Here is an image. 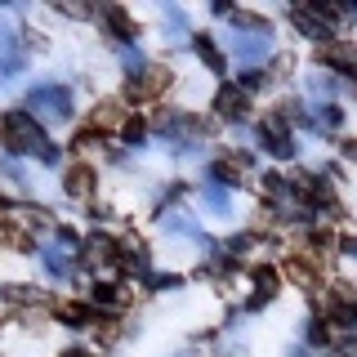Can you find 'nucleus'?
<instances>
[{
	"label": "nucleus",
	"mask_w": 357,
	"mask_h": 357,
	"mask_svg": "<svg viewBox=\"0 0 357 357\" xmlns=\"http://www.w3.org/2000/svg\"><path fill=\"white\" fill-rule=\"evenodd\" d=\"M5 148L9 152H36L45 148V134L31 112H5Z\"/></svg>",
	"instance_id": "1"
},
{
	"label": "nucleus",
	"mask_w": 357,
	"mask_h": 357,
	"mask_svg": "<svg viewBox=\"0 0 357 357\" xmlns=\"http://www.w3.org/2000/svg\"><path fill=\"white\" fill-rule=\"evenodd\" d=\"M27 103L36 107L45 121H67L72 116V89L67 85H36L27 94Z\"/></svg>",
	"instance_id": "2"
},
{
	"label": "nucleus",
	"mask_w": 357,
	"mask_h": 357,
	"mask_svg": "<svg viewBox=\"0 0 357 357\" xmlns=\"http://www.w3.org/2000/svg\"><path fill=\"white\" fill-rule=\"evenodd\" d=\"M259 139H264V148L273 152V156H295V139H290L282 112H277V116H268L264 126H259Z\"/></svg>",
	"instance_id": "3"
},
{
	"label": "nucleus",
	"mask_w": 357,
	"mask_h": 357,
	"mask_svg": "<svg viewBox=\"0 0 357 357\" xmlns=\"http://www.w3.org/2000/svg\"><path fill=\"white\" fill-rule=\"evenodd\" d=\"M170 85V72L165 67H143L139 76H130V98H152V94H161V89Z\"/></svg>",
	"instance_id": "4"
},
{
	"label": "nucleus",
	"mask_w": 357,
	"mask_h": 357,
	"mask_svg": "<svg viewBox=\"0 0 357 357\" xmlns=\"http://www.w3.org/2000/svg\"><path fill=\"white\" fill-rule=\"evenodd\" d=\"M317 59L326 63V67H340V72H357V45H349V40H326L317 50Z\"/></svg>",
	"instance_id": "5"
},
{
	"label": "nucleus",
	"mask_w": 357,
	"mask_h": 357,
	"mask_svg": "<svg viewBox=\"0 0 357 357\" xmlns=\"http://www.w3.org/2000/svg\"><path fill=\"white\" fill-rule=\"evenodd\" d=\"M103 27H112V31H116V40H134V36H139L134 18H130L121 5H107V9H103Z\"/></svg>",
	"instance_id": "6"
},
{
	"label": "nucleus",
	"mask_w": 357,
	"mask_h": 357,
	"mask_svg": "<svg viewBox=\"0 0 357 357\" xmlns=\"http://www.w3.org/2000/svg\"><path fill=\"white\" fill-rule=\"evenodd\" d=\"M219 116H228V121H241L245 116V89L241 85L219 89Z\"/></svg>",
	"instance_id": "7"
},
{
	"label": "nucleus",
	"mask_w": 357,
	"mask_h": 357,
	"mask_svg": "<svg viewBox=\"0 0 357 357\" xmlns=\"http://www.w3.org/2000/svg\"><path fill=\"white\" fill-rule=\"evenodd\" d=\"M18 72H22V54L14 50V36H9V31H0V76H5V81H14Z\"/></svg>",
	"instance_id": "8"
},
{
	"label": "nucleus",
	"mask_w": 357,
	"mask_h": 357,
	"mask_svg": "<svg viewBox=\"0 0 357 357\" xmlns=\"http://www.w3.org/2000/svg\"><path fill=\"white\" fill-rule=\"evenodd\" d=\"M63 188H67V197H89L94 192V170L89 165H72L63 178Z\"/></svg>",
	"instance_id": "9"
},
{
	"label": "nucleus",
	"mask_w": 357,
	"mask_h": 357,
	"mask_svg": "<svg viewBox=\"0 0 357 357\" xmlns=\"http://www.w3.org/2000/svg\"><path fill=\"white\" fill-rule=\"evenodd\" d=\"M215 178H223V183H245V156H219Z\"/></svg>",
	"instance_id": "10"
},
{
	"label": "nucleus",
	"mask_w": 357,
	"mask_h": 357,
	"mask_svg": "<svg viewBox=\"0 0 357 357\" xmlns=\"http://www.w3.org/2000/svg\"><path fill=\"white\" fill-rule=\"evenodd\" d=\"M277 268H255V286H259V295H255V308H264L268 299H273V290H277Z\"/></svg>",
	"instance_id": "11"
},
{
	"label": "nucleus",
	"mask_w": 357,
	"mask_h": 357,
	"mask_svg": "<svg viewBox=\"0 0 357 357\" xmlns=\"http://www.w3.org/2000/svg\"><path fill=\"white\" fill-rule=\"evenodd\" d=\"M126 299H130V295H126L121 286H107V282L94 286V304H103V308H126Z\"/></svg>",
	"instance_id": "12"
},
{
	"label": "nucleus",
	"mask_w": 357,
	"mask_h": 357,
	"mask_svg": "<svg viewBox=\"0 0 357 357\" xmlns=\"http://www.w3.org/2000/svg\"><path fill=\"white\" fill-rule=\"evenodd\" d=\"M197 59L210 67V72H223V54H219V45L215 40H206V36H197Z\"/></svg>",
	"instance_id": "13"
},
{
	"label": "nucleus",
	"mask_w": 357,
	"mask_h": 357,
	"mask_svg": "<svg viewBox=\"0 0 357 357\" xmlns=\"http://www.w3.org/2000/svg\"><path fill=\"white\" fill-rule=\"evenodd\" d=\"M40 259H45V268H50L59 282H63V277H72V259H67L63 250H40Z\"/></svg>",
	"instance_id": "14"
},
{
	"label": "nucleus",
	"mask_w": 357,
	"mask_h": 357,
	"mask_svg": "<svg viewBox=\"0 0 357 357\" xmlns=\"http://www.w3.org/2000/svg\"><path fill=\"white\" fill-rule=\"evenodd\" d=\"M286 277H290L295 286H304V290H312V286H317V273H312L308 264H299V259H290V264H286Z\"/></svg>",
	"instance_id": "15"
},
{
	"label": "nucleus",
	"mask_w": 357,
	"mask_h": 357,
	"mask_svg": "<svg viewBox=\"0 0 357 357\" xmlns=\"http://www.w3.org/2000/svg\"><path fill=\"white\" fill-rule=\"evenodd\" d=\"M232 45H237V54H241L245 63H250V59H264V54H268V36H255V40H245V36H237V40H232Z\"/></svg>",
	"instance_id": "16"
},
{
	"label": "nucleus",
	"mask_w": 357,
	"mask_h": 357,
	"mask_svg": "<svg viewBox=\"0 0 357 357\" xmlns=\"http://www.w3.org/2000/svg\"><path fill=\"white\" fill-rule=\"evenodd\" d=\"M59 312H63V321H67V326H89V321H94V312H89L85 304H63Z\"/></svg>",
	"instance_id": "17"
},
{
	"label": "nucleus",
	"mask_w": 357,
	"mask_h": 357,
	"mask_svg": "<svg viewBox=\"0 0 357 357\" xmlns=\"http://www.w3.org/2000/svg\"><path fill=\"white\" fill-rule=\"evenodd\" d=\"M165 228H170V232H188V237H201V232H197V223L188 219L183 210H170V215H165Z\"/></svg>",
	"instance_id": "18"
},
{
	"label": "nucleus",
	"mask_w": 357,
	"mask_h": 357,
	"mask_svg": "<svg viewBox=\"0 0 357 357\" xmlns=\"http://www.w3.org/2000/svg\"><path fill=\"white\" fill-rule=\"evenodd\" d=\"M116 121H121V103H112V98H107V103H98V112H94V126L98 130H103V126H116Z\"/></svg>",
	"instance_id": "19"
},
{
	"label": "nucleus",
	"mask_w": 357,
	"mask_h": 357,
	"mask_svg": "<svg viewBox=\"0 0 357 357\" xmlns=\"http://www.w3.org/2000/svg\"><path fill=\"white\" fill-rule=\"evenodd\" d=\"M340 121H344V112L326 103V107L317 112V116H312V126H317V130H335V126H340Z\"/></svg>",
	"instance_id": "20"
},
{
	"label": "nucleus",
	"mask_w": 357,
	"mask_h": 357,
	"mask_svg": "<svg viewBox=\"0 0 357 357\" xmlns=\"http://www.w3.org/2000/svg\"><path fill=\"white\" fill-rule=\"evenodd\" d=\"M206 206H210V210H219V215H228V192L210 183V188H206Z\"/></svg>",
	"instance_id": "21"
},
{
	"label": "nucleus",
	"mask_w": 357,
	"mask_h": 357,
	"mask_svg": "<svg viewBox=\"0 0 357 357\" xmlns=\"http://www.w3.org/2000/svg\"><path fill=\"white\" fill-rule=\"evenodd\" d=\"M0 295H5L9 304H31V299H36V290H22V286H5V290H0Z\"/></svg>",
	"instance_id": "22"
},
{
	"label": "nucleus",
	"mask_w": 357,
	"mask_h": 357,
	"mask_svg": "<svg viewBox=\"0 0 357 357\" xmlns=\"http://www.w3.org/2000/svg\"><path fill=\"white\" fill-rule=\"evenodd\" d=\"M232 22H237L241 31H250V27H255V31H268V22H264L259 14H232Z\"/></svg>",
	"instance_id": "23"
},
{
	"label": "nucleus",
	"mask_w": 357,
	"mask_h": 357,
	"mask_svg": "<svg viewBox=\"0 0 357 357\" xmlns=\"http://www.w3.org/2000/svg\"><path fill=\"white\" fill-rule=\"evenodd\" d=\"M126 143H143V121H139V116L126 121Z\"/></svg>",
	"instance_id": "24"
},
{
	"label": "nucleus",
	"mask_w": 357,
	"mask_h": 357,
	"mask_svg": "<svg viewBox=\"0 0 357 357\" xmlns=\"http://www.w3.org/2000/svg\"><path fill=\"white\" fill-rule=\"evenodd\" d=\"M308 340H312V344H326V340H331V331L321 326V321H312V326H308Z\"/></svg>",
	"instance_id": "25"
},
{
	"label": "nucleus",
	"mask_w": 357,
	"mask_h": 357,
	"mask_svg": "<svg viewBox=\"0 0 357 357\" xmlns=\"http://www.w3.org/2000/svg\"><path fill=\"white\" fill-rule=\"evenodd\" d=\"M27 223H31V228H50V219H45V210H31V215H27Z\"/></svg>",
	"instance_id": "26"
},
{
	"label": "nucleus",
	"mask_w": 357,
	"mask_h": 357,
	"mask_svg": "<svg viewBox=\"0 0 357 357\" xmlns=\"http://www.w3.org/2000/svg\"><path fill=\"white\" fill-rule=\"evenodd\" d=\"M40 161L54 165V161H59V148H54V143H45V148H40Z\"/></svg>",
	"instance_id": "27"
},
{
	"label": "nucleus",
	"mask_w": 357,
	"mask_h": 357,
	"mask_svg": "<svg viewBox=\"0 0 357 357\" xmlns=\"http://www.w3.org/2000/svg\"><path fill=\"white\" fill-rule=\"evenodd\" d=\"M170 286H183V282H178V277H170V273L156 277V290H170Z\"/></svg>",
	"instance_id": "28"
},
{
	"label": "nucleus",
	"mask_w": 357,
	"mask_h": 357,
	"mask_svg": "<svg viewBox=\"0 0 357 357\" xmlns=\"http://www.w3.org/2000/svg\"><path fill=\"white\" fill-rule=\"evenodd\" d=\"M344 156H353V161H357V139H349V143H344Z\"/></svg>",
	"instance_id": "29"
},
{
	"label": "nucleus",
	"mask_w": 357,
	"mask_h": 357,
	"mask_svg": "<svg viewBox=\"0 0 357 357\" xmlns=\"http://www.w3.org/2000/svg\"><path fill=\"white\" fill-rule=\"evenodd\" d=\"M335 357H357V344H344V349L335 353Z\"/></svg>",
	"instance_id": "30"
},
{
	"label": "nucleus",
	"mask_w": 357,
	"mask_h": 357,
	"mask_svg": "<svg viewBox=\"0 0 357 357\" xmlns=\"http://www.w3.org/2000/svg\"><path fill=\"white\" fill-rule=\"evenodd\" d=\"M344 250H349V255H357V237H349V241H344Z\"/></svg>",
	"instance_id": "31"
},
{
	"label": "nucleus",
	"mask_w": 357,
	"mask_h": 357,
	"mask_svg": "<svg viewBox=\"0 0 357 357\" xmlns=\"http://www.w3.org/2000/svg\"><path fill=\"white\" fill-rule=\"evenodd\" d=\"M178 357H188V353H178Z\"/></svg>",
	"instance_id": "32"
}]
</instances>
